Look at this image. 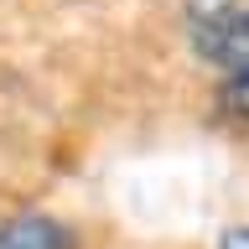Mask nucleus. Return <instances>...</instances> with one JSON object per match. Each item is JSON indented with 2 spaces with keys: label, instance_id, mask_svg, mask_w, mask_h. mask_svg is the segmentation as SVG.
<instances>
[{
  "label": "nucleus",
  "instance_id": "f257e3e1",
  "mask_svg": "<svg viewBox=\"0 0 249 249\" xmlns=\"http://www.w3.org/2000/svg\"><path fill=\"white\" fill-rule=\"evenodd\" d=\"M218 68H223V83H218V109L223 120L249 130V11L233 16L229 36L218 42Z\"/></svg>",
  "mask_w": 249,
  "mask_h": 249
},
{
  "label": "nucleus",
  "instance_id": "f03ea898",
  "mask_svg": "<svg viewBox=\"0 0 249 249\" xmlns=\"http://www.w3.org/2000/svg\"><path fill=\"white\" fill-rule=\"evenodd\" d=\"M0 249H73V233L47 213H21L0 223Z\"/></svg>",
  "mask_w": 249,
  "mask_h": 249
},
{
  "label": "nucleus",
  "instance_id": "7ed1b4c3",
  "mask_svg": "<svg viewBox=\"0 0 249 249\" xmlns=\"http://www.w3.org/2000/svg\"><path fill=\"white\" fill-rule=\"evenodd\" d=\"M218 249H249V229H223Z\"/></svg>",
  "mask_w": 249,
  "mask_h": 249
}]
</instances>
